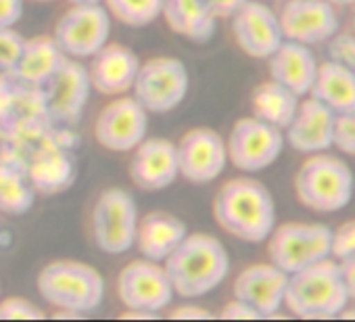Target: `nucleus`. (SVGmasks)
Segmentation results:
<instances>
[{
    "label": "nucleus",
    "instance_id": "393cba45",
    "mask_svg": "<svg viewBox=\"0 0 355 322\" xmlns=\"http://www.w3.org/2000/svg\"><path fill=\"white\" fill-rule=\"evenodd\" d=\"M161 17L171 32L199 44L209 42L218 26L203 0H163Z\"/></svg>",
    "mask_w": 355,
    "mask_h": 322
},
{
    "label": "nucleus",
    "instance_id": "c9c22d12",
    "mask_svg": "<svg viewBox=\"0 0 355 322\" xmlns=\"http://www.w3.org/2000/svg\"><path fill=\"white\" fill-rule=\"evenodd\" d=\"M171 320H214L216 314L203 305H197V303H182L173 310H169L167 314Z\"/></svg>",
    "mask_w": 355,
    "mask_h": 322
},
{
    "label": "nucleus",
    "instance_id": "9d476101",
    "mask_svg": "<svg viewBox=\"0 0 355 322\" xmlns=\"http://www.w3.org/2000/svg\"><path fill=\"white\" fill-rule=\"evenodd\" d=\"M284 149V132L257 117H241L228 138V161L241 172H261L276 164Z\"/></svg>",
    "mask_w": 355,
    "mask_h": 322
},
{
    "label": "nucleus",
    "instance_id": "dca6fc26",
    "mask_svg": "<svg viewBox=\"0 0 355 322\" xmlns=\"http://www.w3.org/2000/svg\"><path fill=\"white\" fill-rule=\"evenodd\" d=\"M230 22L239 49L253 59H268L284 40L278 15L263 0H247Z\"/></svg>",
    "mask_w": 355,
    "mask_h": 322
},
{
    "label": "nucleus",
    "instance_id": "f704fd0d",
    "mask_svg": "<svg viewBox=\"0 0 355 322\" xmlns=\"http://www.w3.org/2000/svg\"><path fill=\"white\" fill-rule=\"evenodd\" d=\"M218 318H222V320H261V316L249 303H245L236 297L222 307Z\"/></svg>",
    "mask_w": 355,
    "mask_h": 322
},
{
    "label": "nucleus",
    "instance_id": "58836bf2",
    "mask_svg": "<svg viewBox=\"0 0 355 322\" xmlns=\"http://www.w3.org/2000/svg\"><path fill=\"white\" fill-rule=\"evenodd\" d=\"M216 19H230L247 0H203Z\"/></svg>",
    "mask_w": 355,
    "mask_h": 322
},
{
    "label": "nucleus",
    "instance_id": "423d86ee",
    "mask_svg": "<svg viewBox=\"0 0 355 322\" xmlns=\"http://www.w3.org/2000/svg\"><path fill=\"white\" fill-rule=\"evenodd\" d=\"M138 220V207L128 191L119 187L103 191L90 212V235L94 245L109 255L128 253L136 245Z\"/></svg>",
    "mask_w": 355,
    "mask_h": 322
},
{
    "label": "nucleus",
    "instance_id": "7ed1b4c3",
    "mask_svg": "<svg viewBox=\"0 0 355 322\" xmlns=\"http://www.w3.org/2000/svg\"><path fill=\"white\" fill-rule=\"evenodd\" d=\"M347 289L343 285L338 262L334 257L320 260L303 270L288 274L284 305L295 318L301 320H328L349 303Z\"/></svg>",
    "mask_w": 355,
    "mask_h": 322
},
{
    "label": "nucleus",
    "instance_id": "ea45409f",
    "mask_svg": "<svg viewBox=\"0 0 355 322\" xmlns=\"http://www.w3.org/2000/svg\"><path fill=\"white\" fill-rule=\"evenodd\" d=\"M336 262H338V272H340L343 285L347 289V295H349V299H355V255H349V257H343Z\"/></svg>",
    "mask_w": 355,
    "mask_h": 322
},
{
    "label": "nucleus",
    "instance_id": "c03bdc74",
    "mask_svg": "<svg viewBox=\"0 0 355 322\" xmlns=\"http://www.w3.org/2000/svg\"><path fill=\"white\" fill-rule=\"evenodd\" d=\"M71 5H98L103 0H69Z\"/></svg>",
    "mask_w": 355,
    "mask_h": 322
},
{
    "label": "nucleus",
    "instance_id": "f8f14e48",
    "mask_svg": "<svg viewBox=\"0 0 355 322\" xmlns=\"http://www.w3.org/2000/svg\"><path fill=\"white\" fill-rule=\"evenodd\" d=\"M117 295L123 307L157 314L173 301V287L161 262L134 260L117 276Z\"/></svg>",
    "mask_w": 355,
    "mask_h": 322
},
{
    "label": "nucleus",
    "instance_id": "a211bd4d",
    "mask_svg": "<svg viewBox=\"0 0 355 322\" xmlns=\"http://www.w3.org/2000/svg\"><path fill=\"white\" fill-rule=\"evenodd\" d=\"M288 274L268 264H251L247 266L232 285V295L245 303H249L261 318H272L284 305Z\"/></svg>",
    "mask_w": 355,
    "mask_h": 322
},
{
    "label": "nucleus",
    "instance_id": "de8ad7c7",
    "mask_svg": "<svg viewBox=\"0 0 355 322\" xmlns=\"http://www.w3.org/2000/svg\"><path fill=\"white\" fill-rule=\"evenodd\" d=\"M263 3H270V0H263Z\"/></svg>",
    "mask_w": 355,
    "mask_h": 322
},
{
    "label": "nucleus",
    "instance_id": "2eb2a0df",
    "mask_svg": "<svg viewBox=\"0 0 355 322\" xmlns=\"http://www.w3.org/2000/svg\"><path fill=\"white\" fill-rule=\"evenodd\" d=\"M278 22L284 40L307 46L328 42L338 34V15L328 0H286Z\"/></svg>",
    "mask_w": 355,
    "mask_h": 322
},
{
    "label": "nucleus",
    "instance_id": "49530a36",
    "mask_svg": "<svg viewBox=\"0 0 355 322\" xmlns=\"http://www.w3.org/2000/svg\"><path fill=\"white\" fill-rule=\"evenodd\" d=\"M353 36H355V19H353V32H351Z\"/></svg>",
    "mask_w": 355,
    "mask_h": 322
},
{
    "label": "nucleus",
    "instance_id": "9b49d317",
    "mask_svg": "<svg viewBox=\"0 0 355 322\" xmlns=\"http://www.w3.org/2000/svg\"><path fill=\"white\" fill-rule=\"evenodd\" d=\"M148 111L128 94L115 96L96 115L94 140L113 153H132L148 134Z\"/></svg>",
    "mask_w": 355,
    "mask_h": 322
},
{
    "label": "nucleus",
    "instance_id": "6e6552de",
    "mask_svg": "<svg viewBox=\"0 0 355 322\" xmlns=\"http://www.w3.org/2000/svg\"><path fill=\"white\" fill-rule=\"evenodd\" d=\"M332 228L318 222H284L268 237V255L274 266L293 274L330 257Z\"/></svg>",
    "mask_w": 355,
    "mask_h": 322
},
{
    "label": "nucleus",
    "instance_id": "c85d7f7f",
    "mask_svg": "<svg viewBox=\"0 0 355 322\" xmlns=\"http://www.w3.org/2000/svg\"><path fill=\"white\" fill-rule=\"evenodd\" d=\"M111 17L130 28L150 26L161 17L163 0H103Z\"/></svg>",
    "mask_w": 355,
    "mask_h": 322
},
{
    "label": "nucleus",
    "instance_id": "4c0bfd02",
    "mask_svg": "<svg viewBox=\"0 0 355 322\" xmlns=\"http://www.w3.org/2000/svg\"><path fill=\"white\" fill-rule=\"evenodd\" d=\"M15 90H17V82L9 74L0 71V119H3L7 115V111L11 109Z\"/></svg>",
    "mask_w": 355,
    "mask_h": 322
},
{
    "label": "nucleus",
    "instance_id": "f03ea898",
    "mask_svg": "<svg viewBox=\"0 0 355 322\" xmlns=\"http://www.w3.org/2000/svg\"><path fill=\"white\" fill-rule=\"evenodd\" d=\"M214 218L230 237L245 243H263L276 226L272 193L253 178H232L214 199Z\"/></svg>",
    "mask_w": 355,
    "mask_h": 322
},
{
    "label": "nucleus",
    "instance_id": "f3484780",
    "mask_svg": "<svg viewBox=\"0 0 355 322\" xmlns=\"http://www.w3.org/2000/svg\"><path fill=\"white\" fill-rule=\"evenodd\" d=\"M180 176L178 170L175 142L159 136H146L134 151L130 159L132 183L148 193L163 191Z\"/></svg>",
    "mask_w": 355,
    "mask_h": 322
},
{
    "label": "nucleus",
    "instance_id": "1a4fd4ad",
    "mask_svg": "<svg viewBox=\"0 0 355 322\" xmlns=\"http://www.w3.org/2000/svg\"><path fill=\"white\" fill-rule=\"evenodd\" d=\"M111 36V15L103 3L98 5H71L57 22L53 38L71 59H90L96 55Z\"/></svg>",
    "mask_w": 355,
    "mask_h": 322
},
{
    "label": "nucleus",
    "instance_id": "e433bc0d",
    "mask_svg": "<svg viewBox=\"0 0 355 322\" xmlns=\"http://www.w3.org/2000/svg\"><path fill=\"white\" fill-rule=\"evenodd\" d=\"M24 17V0H0V28H13Z\"/></svg>",
    "mask_w": 355,
    "mask_h": 322
},
{
    "label": "nucleus",
    "instance_id": "a878e982",
    "mask_svg": "<svg viewBox=\"0 0 355 322\" xmlns=\"http://www.w3.org/2000/svg\"><path fill=\"white\" fill-rule=\"evenodd\" d=\"M309 96L318 99L334 113L351 111L355 109V74H351L336 59L318 63Z\"/></svg>",
    "mask_w": 355,
    "mask_h": 322
},
{
    "label": "nucleus",
    "instance_id": "473e14b6",
    "mask_svg": "<svg viewBox=\"0 0 355 322\" xmlns=\"http://www.w3.org/2000/svg\"><path fill=\"white\" fill-rule=\"evenodd\" d=\"M349 255H355V218L334 228L330 243V257L343 260Z\"/></svg>",
    "mask_w": 355,
    "mask_h": 322
},
{
    "label": "nucleus",
    "instance_id": "2f4dec72",
    "mask_svg": "<svg viewBox=\"0 0 355 322\" xmlns=\"http://www.w3.org/2000/svg\"><path fill=\"white\" fill-rule=\"evenodd\" d=\"M332 146L355 157V109L345 111V113H336L334 132H332Z\"/></svg>",
    "mask_w": 355,
    "mask_h": 322
},
{
    "label": "nucleus",
    "instance_id": "ddd939ff",
    "mask_svg": "<svg viewBox=\"0 0 355 322\" xmlns=\"http://www.w3.org/2000/svg\"><path fill=\"white\" fill-rule=\"evenodd\" d=\"M178 170L193 185H209L226 170V140L211 128H193L175 142Z\"/></svg>",
    "mask_w": 355,
    "mask_h": 322
},
{
    "label": "nucleus",
    "instance_id": "6ab92c4d",
    "mask_svg": "<svg viewBox=\"0 0 355 322\" xmlns=\"http://www.w3.org/2000/svg\"><path fill=\"white\" fill-rule=\"evenodd\" d=\"M334 117L336 113L332 109L318 99L307 96L299 103L295 117L284 128V142L305 155L324 153L332 146Z\"/></svg>",
    "mask_w": 355,
    "mask_h": 322
},
{
    "label": "nucleus",
    "instance_id": "4be33fe9",
    "mask_svg": "<svg viewBox=\"0 0 355 322\" xmlns=\"http://www.w3.org/2000/svg\"><path fill=\"white\" fill-rule=\"evenodd\" d=\"M270 78L299 96H307L315 80L318 61L307 44L282 40V44L268 57Z\"/></svg>",
    "mask_w": 355,
    "mask_h": 322
},
{
    "label": "nucleus",
    "instance_id": "5701e85b",
    "mask_svg": "<svg viewBox=\"0 0 355 322\" xmlns=\"http://www.w3.org/2000/svg\"><path fill=\"white\" fill-rule=\"evenodd\" d=\"M189 235L187 224L171 214L165 212H150L138 220L136 228V245L142 257L153 262H163L182 239Z\"/></svg>",
    "mask_w": 355,
    "mask_h": 322
},
{
    "label": "nucleus",
    "instance_id": "cd10ccee",
    "mask_svg": "<svg viewBox=\"0 0 355 322\" xmlns=\"http://www.w3.org/2000/svg\"><path fill=\"white\" fill-rule=\"evenodd\" d=\"M34 201L36 191L32 189L26 170L0 155V214L24 216L34 207Z\"/></svg>",
    "mask_w": 355,
    "mask_h": 322
},
{
    "label": "nucleus",
    "instance_id": "412c9836",
    "mask_svg": "<svg viewBox=\"0 0 355 322\" xmlns=\"http://www.w3.org/2000/svg\"><path fill=\"white\" fill-rule=\"evenodd\" d=\"M86 69L92 90L105 96H119L132 90L140 69V59L128 46L107 42L90 57V65Z\"/></svg>",
    "mask_w": 355,
    "mask_h": 322
},
{
    "label": "nucleus",
    "instance_id": "c756f323",
    "mask_svg": "<svg viewBox=\"0 0 355 322\" xmlns=\"http://www.w3.org/2000/svg\"><path fill=\"white\" fill-rule=\"evenodd\" d=\"M46 312L28 297H5L0 299V320H44Z\"/></svg>",
    "mask_w": 355,
    "mask_h": 322
},
{
    "label": "nucleus",
    "instance_id": "0eeeda50",
    "mask_svg": "<svg viewBox=\"0 0 355 322\" xmlns=\"http://www.w3.org/2000/svg\"><path fill=\"white\" fill-rule=\"evenodd\" d=\"M191 88L187 65L175 57H153L140 63L132 96L155 115L178 109Z\"/></svg>",
    "mask_w": 355,
    "mask_h": 322
},
{
    "label": "nucleus",
    "instance_id": "bb28decb",
    "mask_svg": "<svg viewBox=\"0 0 355 322\" xmlns=\"http://www.w3.org/2000/svg\"><path fill=\"white\" fill-rule=\"evenodd\" d=\"M301 103V96L288 90L286 86L274 82L272 78L255 88L251 94V111L253 117L276 126L284 132V128L291 124V119L297 113V107Z\"/></svg>",
    "mask_w": 355,
    "mask_h": 322
},
{
    "label": "nucleus",
    "instance_id": "79ce46f5",
    "mask_svg": "<svg viewBox=\"0 0 355 322\" xmlns=\"http://www.w3.org/2000/svg\"><path fill=\"white\" fill-rule=\"evenodd\" d=\"M328 3L334 7H349V5H355V0H328Z\"/></svg>",
    "mask_w": 355,
    "mask_h": 322
},
{
    "label": "nucleus",
    "instance_id": "a19ab883",
    "mask_svg": "<svg viewBox=\"0 0 355 322\" xmlns=\"http://www.w3.org/2000/svg\"><path fill=\"white\" fill-rule=\"evenodd\" d=\"M117 318H121V320H155V318H159L157 314H150V312H142V310H130V307H125Z\"/></svg>",
    "mask_w": 355,
    "mask_h": 322
},
{
    "label": "nucleus",
    "instance_id": "b1692460",
    "mask_svg": "<svg viewBox=\"0 0 355 322\" xmlns=\"http://www.w3.org/2000/svg\"><path fill=\"white\" fill-rule=\"evenodd\" d=\"M63 59L65 55L53 36L26 38L21 57L15 63V67L9 71V76L19 84L44 88V84L55 76Z\"/></svg>",
    "mask_w": 355,
    "mask_h": 322
},
{
    "label": "nucleus",
    "instance_id": "aec40b11",
    "mask_svg": "<svg viewBox=\"0 0 355 322\" xmlns=\"http://www.w3.org/2000/svg\"><path fill=\"white\" fill-rule=\"evenodd\" d=\"M26 176L36 195H59L73 187L78 178V159L73 149L46 146L26 159Z\"/></svg>",
    "mask_w": 355,
    "mask_h": 322
},
{
    "label": "nucleus",
    "instance_id": "37998d69",
    "mask_svg": "<svg viewBox=\"0 0 355 322\" xmlns=\"http://www.w3.org/2000/svg\"><path fill=\"white\" fill-rule=\"evenodd\" d=\"M338 318H343V320H355V310H343L340 314H338Z\"/></svg>",
    "mask_w": 355,
    "mask_h": 322
},
{
    "label": "nucleus",
    "instance_id": "4468645a",
    "mask_svg": "<svg viewBox=\"0 0 355 322\" xmlns=\"http://www.w3.org/2000/svg\"><path fill=\"white\" fill-rule=\"evenodd\" d=\"M92 86L82 61L65 57L55 76L44 84L49 115L55 124L76 126L82 119Z\"/></svg>",
    "mask_w": 355,
    "mask_h": 322
},
{
    "label": "nucleus",
    "instance_id": "7c9ffc66",
    "mask_svg": "<svg viewBox=\"0 0 355 322\" xmlns=\"http://www.w3.org/2000/svg\"><path fill=\"white\" fill-rule=\"evenodd\" d=\"M26 36L15 28H0V71L9 74L21 57Z\"/></svg>",
    "mask_w": 355,
    "mask_h": 322
},
{
    "label": "nucleus",
    "instance_id": "39448f33",
    "mask_svg": "<svg viewBox=\"0 0 355 322\" xmlns=\"http://www.w3.org/2000/svg\"><path fill=\"white\" fill-rule=\"evenodd\" d=\"M355 191V178L343 159L324 153H311L295 176V193L303 207L318 214H334L349 205Z\"/></svg>",
    "mask_w": 355,
    "mask_h": 322
},
{
    "label": "nucleus",
    "instance_id": "20e7f679",
    "mask_svg": "<svg viewBox=\"0 0 355 322\" xmlns=\"http://www.w3.org/2000/svg\"><path fill=\"white\" fill-rule=\"evenodd\" d=\"M40 297L55 310H67L78 316L92 314L105 299L103 274L78 260H55L49 262L36 280Z\"/></svg>",
    "mask_w": 355,
    "mask_h": 322
},
{
    "label": "nucleus",
    "instance_id": "a18cd8bd",
    "mask_svg": "<svg viewBox=\"0 0 355 322\" xmlns=\"http://www.w3.org/2000/svg\"><path fill=\"white\" fill-rule=\"evenodd\" d=\"M38 3H53V0H38Z\"/></svg>",
    "mask_w": 355,
    "mask_h": 322
},
{
    "label": "nucleus",
    "instance_id": "f257e3e1",
    "mask_svg": "<svg viewBox=\"0 0 355 322\" xmlns=\"http://www.w3.org/2000/svg\"><path fill=\"white\" fill-rule=\"evenodd\" d=\"M173 293L197 299L218 289L230 272V255L224 243L205 232H189L163 262Z\"/></svg>",
    "mask_w": 355,
    "mask_h": 322
},
{
    "label": "nucleus",
    "instance_id": "72a5a7b5",
    "mask_svg": "<svg viewBox=\"0 0 355 322\" xmlns=\"http://www.w3.org/2000/svg\"><path fill=\"white\" fill-rule=\"evenodd\" d=\"M330 59H336L351 74H355V36L353 34H334L330 38Z\"/></svg>",
    "mask_w": 355,
    "mask_h": 322
}]
</instances>
